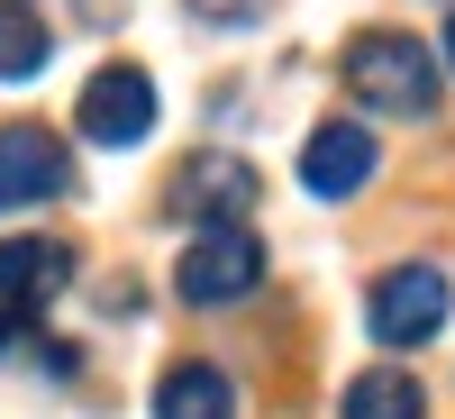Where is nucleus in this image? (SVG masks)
I'll list each match as a JSON object with an SVG mask.
<instances>
[{
	"mask_svg": "<svg viewBox=\"0 0 455 419\" xmlns=\"http://www.w3.org/2000/svg\"><path fill=\"white\" fill-rule=\"evenodd\" d=\"M347 92L373 119H437V55L401 28H364L347 46Z\"/></svg>",
	"mask_w": 455,
	"mask_h": 419,
	"instance_id": "1",
	"label": "nucleus"
},
{
	"mask_svg": "<svg viewBox=\"0 0 455 419\" xmlns=\"http://www.w3.org/2000/svg\"><path fill=\"white\" fill-rule=\"evenodd\" d=\"M446 310H455V283H446V264H428V255L392 264V274L364 292V328L383 337V347H428V337L446 328Z\"/></svg>",
	"mask_w": 455,
	"mask_h": 419,
	"instance_id": "2",
	"label": "nucleus"
},
{
	"mask_svg": "<svg viewBox=\"0 0 455 419\" xmlns=\"http://www.w3.org/2000/svg\"><path fill=\"white\" fill-rule=\"evenodd\" d=\"M264 283V238L255 228H192V246L173 264V292L192 301V310H228V301H246Z\"/></svg>",
	"mask_w": 455,
	"mask_h": 419,
	"instance_id": "3",
	"label": "nucleus"
},
{
	"mask_svg": "<svg viewBox=\"0 0 455 419\" xmlns=\"http://www.w3.org/2000/svg\"><path fill=\"white\" fill-rule=\"evenodd\" d=\"M255 192H264V182H255L246 156H210V146H201V156L173 165V192L164 201H173V219H192V228H246Z\"/></svg>",
	"mask_w": 455,
	"mask_h": 419,
	"instance_id": "4",
	"label": "nucleus"
},
{
	"mask_svg": "<svg viewBox=\"0 0 455 419\" xmlns=\"http://www.w3.org/2000/svg\"><path fill=\"white\" fill-rule=\"evenodd\" d=\"M73 128L92 146H146L156 137V83H146V64H100L83 101H73Z\"/></svg>",
	"mask_w": 455,
	"mask_h": 419,
	"instance_id": "5",
	"label": "nucleus"
},
{
	"mask_svg": "<svg viewBox=\"0 0 455 419\" xmlns=\"http://www.w3.org/2000/svg\"><path fill=\"white\" fill-rule=\"evenodd\" d=\"M373 165H383V146H373L364 119H319L310 137H300V192L310 201H355Z\"/></svg>",
	"mask_w": 455,
	"mask_h": 419,
	"instance_id": "6",
	"label": "nucleus"
},
{
	"mask_svg": "<svg viewBox=\"0 0 455 419\" xmlns=\"http://www.w3.org/2000/svg\"><path fill=\"white\" fill-rule=\"evenodd\" d=\"M73 192V156L55 128L10 119L0 128V210H36V201H64Z\"/></svg>",
	"mask_w": 455,
	"mask_h": 419,
	"instance_id": "7",
	"label": "nucleus"
},
{
	"mask_svg": "<svg viewBox=\"0 0 455 419\" xmlns=\"http://www.w3.org/2000/svg\"><path fill=\"white\" fill-rule=\"evenodd\" d=\"M64 283H73V246L64 238H0V310L10 319H36Z\"/></svg>",
	"mask_w": 455,
	"mask_h": 419,
	"instance_id": "8",
	"label": "nucleus"
},
{
	"mask_svg": "<svg viewBox=\"0 0 455 419\" xmlns=\"http://www.w3.org/2000/svg\"><path fill=\"white\" fill-rule=\"evenodd\" d=\"M156 419H237V383H228L210 356H182L156 383Z\"/></svg>",
	"mask_w": 455,
	"mask_h": 419,
	"instance_id": "9",
	"label": "nucleus"
},
{
	"mask_svg": "<svg viewBox=\"0 0 455 419\" xmlns=\"http://www.w3.org/2000/svg\"><path fill=\"white\" fill-rule=\"evenodd\" d=\"M337 419H428V392L410 383L401 365H373V374H355V383H347Z\"/></svg>",
	"mask_w": 455,
	"mask_h": 419,
	"instance_id": "10",
	"label": "nucleus"
},
{
	"mask_svg": "<svg viewBox=\"0 0 455 419\" xmlns=\"http://www.w3.org/2000/svg\"><path fill=\"white\" fill-rule=\"evenodd\" d=\"M46 55H55L46 19H36L28 0H0V83H28V73H46Z\"/></svg>",
	"mask_w": 455,
	"mask_h": 419,
	"instance_id": "11",
	"label": "nucleus"
},
{
	"mask_svg": "<svg viewBox=\"0 0 455 419\" xmlns=\"http://www.w3.org/2000/svg\"><path fill=\"white\" fill-rule=\"evenodd\" d=\"M437 64L455 73V10H446V28H437Z\"/></svg>",
	"mask_w": 455,
	"mask_h": 419,
	"instance_id": "12",
	"label": "nucleus"
},
{
	"mask_svg": "<svg viewBox=\"0 0 455 419\" xmlns=\"http://www.w3.org/2000/svg\"><path fill=\"white\" fill-rule=\"evenodd\" d=\"M10 337H19V319H10V310H0V356H10Z\"/></svg>",
	"mask_w": 455,
	"mask_h": 419,
	"instance_id": "13",
	"label": "nucleus"
}]
</instances>
